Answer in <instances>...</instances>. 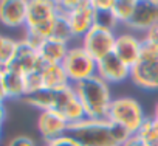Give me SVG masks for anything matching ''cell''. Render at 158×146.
I'll list each match as a JSON object with an SVG mask.
<instances>
[{
    "label": "cell",
    "mask_w": 158,
    "mask_h": 146,
    "mask_svg": "<svg viewBox=\"0 0 158 146\" xmlns=\"http://www.w3.org/2000/svg\"><path fill=\"white\" fill-rule=\"evenodd\" d=\"M6 118V109H5V104H0V124H3Z\"/></svg>",
    "instance_id": "f546056e"
},
{
    "label": "cell",
    "mask_w": 158,
    "mask_h": 146,
    "mask_svg": "<svg viewBox=\"0 0 158 146\" xmlns=\"http://www.w3.org/2000/svg\"><path fill=\"white\" fill-rule=\"evenodd\" d=\"M95 24L109 30H115L119 25L112 11H95Z\"/></svg>",
    "instance_id": "cb8c5ba5"
},
{
    "label": "cell",
    "mask_w": 158,
    "mask_h": 146,
    "mask_svg": "<svg viewBox=\"0 0 158 146\" xmlns=\"http://www.w3.org/2000/svg\"><path fill=\"white\" fill-rule=\"evenodd\" d=\"M68 126L70 124L67 123V120L57 110H45L37 117V129L45 144L60 135H65L68 132Z\"/></svg>",
    "instance_id": "8fae6325"
},
{
    "label": "cell",
    "mask_w": 158,
    "mask_h": 146,
    "mask_svg": "<svg viewBox=\"0 0 158 146\" xmlns=\"http://www.w3.org/2000/svg\"><path fill=\"white\" fill-rule=\"evenodd\" d=\"M68 48H70V45L67 42L54 39V37H48V39L44 41V44L40 45L37 53H39V58H40L42 64L59 65L65 59V56L68 53Z\"/></svg>",
    "instance_id": "e0dca14e"
},
{
    "label": "cell",
    "mask_w": 158,
    "mask_h": 146,
    "mask_svg": "<svg viewBox=\"0 0 158 146\" xmlns=\"http://www.w3.org/2000/svg\"><path fill=\"white\" fill-rule=\"evenodd\" d=\"M44 146H48V144H44Z\"/></svg>",
    "instance_id": "e575fe53"
},
{
    "label": "cell",
    "mask_w": 158,
    "mask_h": 146,
    "mask_svg": "<svg viewBox=\"0 0 158 146\" xmlns=\"http://www.w3.org/2000/svg\"><path fill=\"white\" fill-rule=\"evenodd\" d=\"M156 121H158V101L155 103V107H153V115H152Z\"/></svg>",
    "instance_id": "1f68e13d"
},
{
    "label": "cell",
    "mask_w": 158,
    "mask_h": 146,
    "mask_svg": "<svg viewBox=\"0 0 158 146\" xmlns=\"http://www.w3.org/2000/svg\"><path fill=\"white\" fill-rule=\"evenodd\" d=\"M79 146H121L132 134L123 126L107 120L85 118L68 126V132Z\"/></svg>",
    "instance_id": "6da1fadb"
},
{
    "label": "cell",
    "mask_w": 158,
    "mask_h": 146,
    "mask_svg": "<svg viewBox=\"0 0 158 146\" xmlns=\"http://www.w3.org/2000/svg\"><path fill=\"white\" fill-rule=\"evenodd\" d=\"M54 110H57L67 120L68 124H76V123L87 118L85 110H84L81 101H79V98H77V95L74 92V87L71 84L56 90Z\"/></svg>",
    "instance_id": "ba28073f"
},
{
    "label": "cell",
    "mask_w": 158,
    "mask_h": 146,
    "mask_svg": "<svg viewBox=\"0 0 158 146\" xmlns=\"http://www.w3.org/2000/svg\"><path fill=\"white\" fill-rule=\"evenodd\" d=\"M138 135L147 143V144H153L158 143V121L153 117H147L144 120V123L141 124Z\"/></svg>",
    "instance_id": "7402d4cb"
},
{
    "label": "cell",
    "mask_w": 158,
    "mask_h": 146,
    "mask_svg": "<svg viewBox=\"0 0 158 146\" xmlns=\"http://www.w3.org/2000/svg\"><path fill=\"white\" fill-rule=\"evenodd\" d=\"M96 75L102 81H106L109 86L119 84V83H124L126 79H130V67H127L112 53L98 61Z\"/></svg>",
    "instance_id": "30bf717a"
},
{
    "label": "cell",
    "mask_w": 158,
    "mask_h": 146,
    "mask_svg": "<svg viewBox=\"0 0 158 146\" xmlns=\"http://www.w3.org/2000/svg\"><path fill=\"white\" fill-rule=\"evenodd\" d=\"M48 146H79L77 141L70 135V134H65V135H60L54 140H51L50 143H47Z\"/></svg>",
    "instance_id": "484cf974"
},
{
    "label": "cell",
    "mask_w": 158,
    "mask_h": 146,
    "mask_svg": "<svg viewBox=\"0 0 158 146\" xmlns=\"http://www.w3.org/2000/svg\"><path fill=\"white\" fill-rule=\"evenodd\" d=\"M95 11H112L115 0H90Z\"/></svg>",
    "instance_id": "83f0119b"
},
{
    "label": "cell",
    "mask_w": 158,
    "mask_h": 146,
    "mask_svg": "<svg viewBox=\"0 0 158 146\" xmlns=\"http://www.w3.org/2000/svg\"><path fill=\"white\" fill-rule=\"evenodd\" d=\"M67 73V78L71 86L82 83L92 76L96 75V67L98 61L93 59L84 48L82 45L77 47H70L65 59L60 64Z\"/></svg>",
    "instance_id": "8992f818"
},
{
    "label": "cell",
    "mask_w": 158,
    "mask_h": 146,
    "mask_svg": "<svg viewBox=\"0 0 158 146\" xmlns=\"http://www.w3.org/2000/svg\"><path fill=\"white\" fill-rule=\"evenodd\" d=\"M0 138H2V124H0Z\"/></svg>",
    "instance_id": "d6a6232c"
},
{
    "label": "cell",
    "mask_w": 158,
    "mask_h": 146,
    "mask_svg": "<svg viewBox=\"0 0 158 146\" xmlns=\"http://www.w3.org/2000/svg\"><path fill=\"white\" fill-rule=\"evenodd\" d=\"M6 146H36V143L28 135H16L8 141Z\"/></svg>",
    "instance_id": "4316f807"
},
{
    "label": "cell",
    "mask_w": 158,
    "mask_h": 146,
    "mask_svg": "<svg viewBox=\"0 0 158 146\" xmlns=\"http://www.w3.org/2000/svg\"><path fill=\"white\" fill-rule=\"evenodd\" d=\"M138 6V0H115L112 13L118 24L129 25Z\"/></svg>",
    "instance_id": "ffe728a7"
},
{
    "label": "cell",
    "mask_w": 158,
    "mask_h": 146,
    "mask_svg": "<svg viewBox=\"0 0 158 146\" xmlns=\"http://www.w3.org/2000/svg\"><path fill=\"white\" fill-rule=\"evenodd\" d=\"M11 68L17 70L22 75H27V73H31V71H36V70H40L42 67V61L39 58V53L37 50L31 48L23 39L19 41V45H17V51H16V56L10 65Z\"/></svg>",
    "instance_id": "9a60e30c"
},
{
    "label": "cell",
    "mask_w": 158,
    "mask_h": 146,
    "mask_svg": "<svg viewBox=\"0 0 158 146\" xmlns=\"http://www.w3.org/2000/svg\"><path fill=\"white\" fill-rule=\"evenodd\" d=\"M0 86H2V93L5 100H23L25 98L23 75L11 67H6L2 70Z\"/></svg>",
    "instance_id": "2e32d148"
},
{
    "label": "cell",
    "mask_w": 158,
    "mask_h": 146,
    "mask_svg": "<svg viewBox=\"0 0 158 146\" xmlns=\"http://www.w3.org/2000/svg\"><path fill=\"white\" fill-rule=\"evenodd\" d=\"M143 42H144V44H149V45H152V47H155V48H158V24L153 25L152 28H149V30L144 33Z\"/></svg>",
    "instance_id": "d4e9b609"
},
{
    "label": "cell",
    "mask_w": 158,
    "mask_h": 146,
    "mask_svg": "<svg viewBox=\"0 0 158 146\" xmlns=\"http://www.w3.org/2000/svg\"><path fill=\"white\" fill-rule=\"evenodd\" d=\"M130 81L141 90H158V48L143 42L139 58L130 68Z\"/></svg>",
    "instance_id": "3957f363"
},
{
    "label": "cell",
    "mask_w": 158,
    "mask_h": 146,
    "mask_svg": "<svg viewBox=\"0 0 158 146\" xmlns=\"http://www.w3.org/2000/svg\"><path fill=\"white\" fill-rule=\"evenodd\" d=\"M144 109L138 100L133 97H118L113 98L110 104V110L107 115V120L123 126L129 134H138L141 124L146 120Z\"/></svg>",
    "instance_id": "277c9868"
},
{
    "label": "cell",
    "mask_w": 158,
    "mask_h": 146,
    "mask_svg": "<svg viewBox=\"0 0 158 146\" xmlns=\"http://www.w3.org/2000/svg\"><path fill=\"white\" fill-rule=\"evenodd\" d=\"M149 146H158V143H153V144H149Z\"/></svg>",
    "instance_id": "836d02e7"
},
{
    "label": "cell",
    "mask_w": 158,
    "mask_h": 146,
    "mask_svg": "<svg viewBox=\"0 0 158 146\" xmlns=\"http://www.w3.org/2000/svg\"><path fill=\"white\" fill-rule=\"evenodd\" d=\"M141 48H143V39H139L133 33H121L116 34L113 54L121 62H124L127 67L132 68L139 58Z\"/></svg>",
    "instance_id": "7c38bea8"
},
{
    "label": "cell",
    "mask_w": 158,
    "mask_h": 146,
    "mask_svg": "<svg viewBox=\"0 0 158 146\" xmlns=\"http://www.w3.org/2000/svg\"><path fill=\"white\" fill-rule=\"evenodd\" d=\"M68 24L73 33V37H84L90 28L95 25V10L90 0H79L74 10L68 14Z\"/></svg>",
    "instance_id": "9c48e42d"
},
{
    "label": "cell",
    "mask_w": 158,
    "mask_h": 146,
    "mask_svg": "<svg viewBox=\"0 0 158 146\" xmlns=\"http://www.w3.org/2000/svg\"><path fill=\"white\" fill-rule=\"evenodd\" d=\"M158 24V0H138L136 11L129 22V28L146 33Z\"/></svg>",
    "instance_id": "5bb4252c"
},
{
    "label": "cell",
    "mask_w": 158,
    "mask_h": 146,
    "mask_svg": "<svg viewBox=\"0 0 158 146\" xmlns=\"http://www.w3.org/2000/svg\"><path fill=\"white\" fill-rule=\"evenodd\" d=\"M39 71H40L42 79H44V87L48 90H59V89L67 87L70 84V81L67 78V73L60 64L59 65L42 64Z\"/></svg>",
    "instance_id": "ac0fdd59"
},
{
    "label": "cell",
    "mask_w": 158,
    "mask_h": 146,
    "mask_svg": "<svg viewBox=\"0 0 158 146\" xmlns=\"http://www.w3.org/2000/svg\"><path fill=\"white\" fill-rule=\"evenodd\" d=\"M0 24L6 28H25L27 0H0Z\"/></svg>",
    "instance_id": "4fadbf2b"
},
{
    "label": "cell",
    "mask_w": 158,
    "mask_h": 146,
    "mask_svg": "<svg viewBox=\"0 0 158 146\" xmlns=\"http://www.w3.org/2000/svg\"><path fill=\"white\" fill-rule=\"evenodd\" d=\"M73 87L85 110L87 118H93V120L107 118L113 98H112L110 86L106 81H102L98 75H95L82 83L74 84Z\"/></svg>",
    "instance_id": "7a4b0ae2"
},
{
    "label": "cell",
    "mask_w": 158,
    "mask_h": 146,
    "mask_svg": "<svg viewBox=\"0 0 158 146\" xmlns=\"http://www.w3.org/2000/svg\"><path fill=\"white\" fill-rule=\"evenodd\" d=\"M23 83H25V97L45 89L44 87V79H42V75H40L39 70L23 75Z\"/></svg>",
    "instance_id": "603a6c76"
},
{
    "label": "cell",
    "mask_w": 158,
    "mask_h": 146,
    "mask_svg": "<svg viewBox=\"0 0 158 146\" xmlns=\"http://www.w3.org/2000/svg\"><path fill=\"white\" fill-rule=\"evenodd\" d=\"M121 146H149V144H147L138 134H132Z\"/></svg>",
    "instance_id": "f1b7e54d"
},
{
    "label": "cell",
    "mask_w": 158,
    "mask_h": 146,
    "mask_svg": "<svg viewBox=\"0 0 158 146\" xmlns=\"http://www.w3.org/2000/svg\"><path fill=\"white\" fill-rule=\"evenodd\" d=\"M116 34L113 30L104 28L101 25H93L90 31L82 37V48L96 61L106 58L107 54L113 53Z\"/></svg>",
    "instance_id": "52a82bcc"
},
{
    "label": "cell",
    "mask_w": 158,
    "mask_h": 146,
    "mask_svg": "<svg viewBox=\"0 0 158 146\" xmlns=\"http://www.w3.org/2000/svg\"><path fill=\"white\" fill-rule=\"evenodd\" d=\"M6 41H8V36H3V34H0V51H2V48L5 47Z\"/></svg>",
    "instance_id": "4dcf8cb0"
},
{
    "label": "cell",
    "mask_w": 158,
    "mask_h": 146,
    "mask_svg": "<svg viewBox=\"0 0 158 146\" xmlns=\"http://www.w3.org/2000/svg\"><path fill=\"white\" fill-rule=\"evenodd\" d=\"M56 19V2L53 0H27V25L42 39L51 37Z\"/></svg>",
    "instance_id": "5b68a950"
},
{
    "label": "cell",
    "mask_w": 158,
    "mask_h": 146,
    "mask_svg": "<svg viewBox=\"0 0 158 146\" xmlns=\"http://www.w3.org/2000/svg\"><path fill=\"white\" fill-rule=\"evenodd\" d=\"M23 103L30 104L31 107L39 109L40 112L54 110V106H56V90L42 89V90H39L36 93H31V95L25 97Z\"/></svg>",
    "instance_id": "d6986e66"
},
{
    "label": "cell",
    "mask_w": 158,
    "mask_h": 146,
    "mask_svg": "<svg viewBox=\"0 0 158 146\" xmlns=\"http://www.w3.org/2000/svg\"><path fill=\"white\" fill-rule=\"evenodd\" d=\"M51 37L64 41L67 44H70V41L74 39L73 33H71V28H70V24H68V17L64 11H60L57 8V5H56V19H54V25H53Z\"/></svg>",
    "instance_id": "44dd1931"
}]
</instances>
